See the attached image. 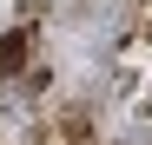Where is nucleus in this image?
I'll use <instances>...</instances> for the list:
<instances>
[{
	"mask_svg": "<svg viewBox=\"0 0 152 145\" xmlns=\"http://www.w3.org/2000/svg\"><path fill=\"white\" fill-rule=\"evenodd\" d=\"M20 59H27V40H20V33L0 40V72H20Z\"/></svg>",
	"mask_w": 152,
	"mask_h": 145,
	"instance_id": "nucleus-1",
	"label": "nucleus"
}]
</instances>
